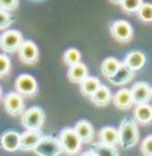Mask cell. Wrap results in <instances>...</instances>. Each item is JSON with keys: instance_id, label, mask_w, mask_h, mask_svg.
Masks as SVG:
<instances>
[{"instance_id": "d6986e66", "label": "cell", "mask_w": 152, "mask_h": 156, "mask_svg": "<svg viewBox=\"0 0 152 156\" xmlns=\"http://www.w3.org/2000/svg\"><path fill=\"white\" fill-rule=\"evenodd\" d=\"M112 92L111 89H109L106 85H100V87L94 92L92 97H90V100H92V102L96 106H106L109 102L112 101Z\"/></svg>"}, {"instance_id": "7c38bea8", "label": "cell", "mask_w": 152, "mask_h": 156, "mask_svg": "<svg viewBox=\"0 0 152 156\" xmlns=\"http://www.w3.org/2000/svg\"><path fill=\"white\" fill-rule=\"evenodd\" d=\"M0 147L7 152L19 151L20 147V133L16 131H5L0 135Z\"/></svg>"}, {"instance_id": "f1b7e54d", "label": "cell", "mask_w": 152, "mask_h": 156, "mask_svg": "<svg viewBox=\"0 0 152 156\" xmlns=\"http://www.w3.org/2000/svg\"><path fill=\"white\" fill-rule=\"evenodd\" d=\"M14 22V18L9 14L8 11H4V9H0V30H4L7 28L9 24Z\"/></svg>"}, {"instance_id": "ffe728a7", "label": "cell", "mask_w": 152, "mask_h": 156, "mask_svg": "<svg viewBox=\"0 0 152 156\" xmlns=\"http://www.w3.org/2000/svg\"><path fill=\"white\" fill-rule=\"evenodd\" d=\"M98 139L100 143L106 145H112V147H116L118 144V133L117 129L115 126H102L98 132Z\"/></svg>"}, {"instance_id": "1f68e13d", "label": "cell", "mask_w": 152, "mask_h": 156, "mask_svg": "<svg viewBox=\"0 0 152 156\" xmlns=\"http://www.w3.org/2000/svg\"><path fill=\"white\" fill-rule=\"evenodd\" d=\"M112 3H115V4H120L121 3V0H111Z\"/></svg>"}, {"instance_id": "52a82bcc", "label": "cell", "mask_w": 152, "mask_h": 156, "mask_svg": "<svg viewBox=\"0 0 152 156\" xmlns=\"http://www.w3.org/2000/svg\"><path fill=\"white\" fill-rule=\"evenodd\" d=\"M111 34L117 42L128 43L133 38V28L127 20H113L111 23Z\"/></svg>"}, {"instance_id": "ba28073f", "label": "cell", "mask_w": 152, "mask_h": 156, "mask_svg": "<svg viewBox=\"0 0 152 156\" xmlns=\"http://www.w3.org/2000/svg\"><path fill=\"white\" fill-rule=\"evenodd\" d=\"M3 105H4L5 112L11 116L23 115L24 112V100L16 92H9L5 94L3 98Z\"/></svg>"}, {"instance_id": "8992f818", "label": "cell", "mask_w": 152, "mask_h": 156, "mask_svg": "<svg viewBox=\"0 0 152 156\" xmlns=\"http://www.w3.org/2000/svg\"><path fill=\"white\" fill-rule=\"evenodd\" d=\"M15 92L22 97H32L38 92V82L31 74H20L15 80Z\"/></svg>"}, {"instance_id": "7402d4cb", "label": "cell", "mask_w": 152, "mask_h": 156, "mask_svg": "<svg viewBox=\"0 0 152 156\" xmlns=\"http://www.w3.org/2000/svg\"><path fill=\"white\" fill-rule=\"evenodd\" d=\"M120 61L117 59V58H115V57H108V58H105L104 61H102V63H101V73H102V76H104L105 78H111L113 74L117 71V69L120 67Z\"/></svg>"}, {"instance_id": "8fae6325", "label": "cell", "mask_w": 152, "mask_h": 156, "mask_svg": "<svg viewBox=\"0 0 152 156\" xmlns=\"http://www.w3.org/2000/svg\"><path fill=\"white\" fill-rule=\"evenodd\" d=\"M122 63H124L129 70L136 73V71L141 70L145 66V63H147V57H145V54L143 51L133 50V51H129V53L125 55Z\"/></svg>"}, {"instance_id": "603a6c76", "label": "cell", "mask_w": 152, "mask_h": 156, "mask_svg": "<svg viewBox=\"0 0 152 156\" xmlns=\"http://www.w3.org/2000/svg\"><path fill=\"white\" fill-rule=\"evenodd\" d=\"M90 149L94 152L96 156H120V152H118V149L116 147L102 144V143H100V141L92 143Z\"/></svg>"}, {"instance_id": "cb8c5ba5", "label": "cell", "mask_w": 152, "mask_h": 156, "mask_svg": "<svg viewBox=\"0 0 152 156\" xmlns=\"http://www.w3.org/2000/svg\"><path fill=\"white\" fill-rule=\"evenodd\" d=\"M63 62L66 66H73V65H77L81 62V53L80 50L74 47H70L67 48L66 51L63 53Z\"/></svg>"}, {"instance_id": "9a60e30c", "label": "cell", "mask_w": 152, "mask_h": 156, "mask_svg": "<svg viewBox=\"0 0 152 156\" xmlns=\"http://www.w3.org/2000/svg\"><path fill=\"white\" fill-rule=\"evenodd\" d=\"M112 101L115 104L116 108L121 109V110H128L135 105L133 100H132L131 90L127 89V87H122V89L117 90V92L115 93V96L112 97Z\"/></svg>"}, {"instance_id": "277c9868", "label": "cell", "mask_w": 152, "mask_h": 156, "mask_svg": "<svg viewBox=\"0 0 152 156\" xmlns=\"http://www.w3.org/2000/svg\"><path fill=\"white\" fill-rule=\"evenodd\" d=\"M34 152L38 156H59L62 154V148L58 137L51 135H43L37 147L34 148Z\"/></svg>"}, {"instance_id": "f546056e", "label": "cell", "mask_w": 152, "mask_h": 156, "mask_svg": "<svg viewBox=\"0 0 152 156\" xmlns=\"http://www.w3.org/2000/svg\"><path fill=\"white\" fill-rule=\"evenodd\" d=\"M19 0H0V9H4V11H14L18 8Z\"/></svg>"}, {"instance_id": "e0dca14e", "label": "cell", "mask_w": 152, "mask_h": 156, "mask_svg": "<svg viewBox=\"0 0 152 156\" xmlns=\"http://www.w3.org/2000/svg\"><path fill=\"white\" fill-rule=\"evenodd\" d=\"M133 120L136 124L147 125L152 121V106L150 104H140L136 105L133 109Z\"/></svg>"}, {"instance_id": "d6a6232c", "label": "cell", "mask_w": 152, "mask_h": 156, "mask_svg": "<svg viewBox=\"0 0 152 156\" xmlns=\"http://www.w3.org/2000/svg\"><path fill=\"white\" fill-rule=\"evenodd\" d=\"M2 94H3V89H2V85H0V98H2Z\"/></svg>"}, {"instance_id": "e575fe53", "label": "cell", "mask_w": 152, "mask_h": 156, "mask_svg": "<svg viewBox=\"0 0 152 156\" xmlns=\"http://www.w3.org/2000/svg\"><path fill=\"white\" fill-rule=\"evenodd\" d=\"M151 90H152V86H151Z\"/></svg>"}, {"instance_id": "30bf717a", "label": "cell", "mask_w": 152, "mask_h": 156, "mask_svg": "<svg viewBox=\"0 0 152 156\" xmlns=\"http://www.w3.org/2000/svg\"><path fill=\"white\" fill-rule=\"evenodd\" d=\"M129 90H131L132 100H133L135 105L148 104V101L152 98L151 85L148 82H144V81H140V82L133 83V86H132Z\"/></svg>"}, {"instance_id": "5b68a950", "label": "cell", "mask_w": 152, "mask_h": 156, "mask_svg": "<svg viewBox=\"0 0 152 156\" xmlns=\"http://www.w3.org/2000/svg\"><path fill=\"white\" fill-rule=\"evenodd\" d=\"M22 42H23V37L18 30H7L0 35V48L5 54L18 53Z\"/></svg>"}, {"instance_id": "44dd1931", "label": "cell", "mask_w": 152, "mask_h": 156, "mask_svg": "<svg viewBox=\"0 0 152 156\" xmlns=\"http://www.w3.org/2000/svg\"><path fill=\"white\" fill-rule=\"evenodd\" d=\"M100 85H101V82H100V80L97 77H90L88 76L85 78V80L82 81V82L80 83V90H81V94L85 97H92L93 94H94V92L97 89L100 87Z\"/></svg>"}, {"instance_id": "9c48e42d", "label": "cell", "mask_w": 152, "mask_h": 156, "mask_svg": "<svg viewBox=\"0 0 152 156\" xmlns=\"http://www.w3.org/2000/svg\"><path fill=\"white\" fill-rule=\"evenodd\" d=\"M20 62L24 65H35L39 59V48L32 41H23L18 50Z\"/></svg>"}, {"instance_id": "3957f363", "label": "cell", "mask_w": 152, "mask_h": 156, "mask_svg": "<svg viewBox=\"0 0 152 156\" xmlns=\"http://www.w3.org/2000/svg\"><path fill=\"white\" fill-rule=\"evenodd\" d=\"M26 131H41L44 124V112L41 106H31L30 109L24 110L20 120Z\"/></svg>"}, {"instance_id": "ac0fdd59", "label": "cell", "mask_w": 152, "mask_h": 156, "mask_svg": "<svg viewBox=\"0 0 152 156\" xmlns=\"http://www.w3.org/2000/svg\"><path fill=\"white\" fill-rule=\"evenodd\" d=\"M88 76H89L88 66L82 62L73 65V66H70L69 70H67V78H69L70 82H73V83H81Z\"/></svg>"}, {"instance_id": "6da1fadb", "label": "cell", "mask_w": 152, "mask_h": 156, "mask_svg": "<svg viewBox=\"0 0 152 156\" xmlns=\"http://www.w3.org/2000/svg\"><path fill=\"white\" fill-rule=\"evenodd\" d=\"M118 133V145L122 149H131L139 141V128L133 119L124 117L117 129Z\"/></svg>"}, {"instance_id": "4fadbf2b", "label": "cell", "mask_w": 152, "mask_h": 156, "mask_svg": "<svg viewBox=\"0 0 152 156\" xmlns=\"http://www.w3.org/2000/svg\"><path fill=\"white\" fill-rule=\"evenodd\" d=\"M74 132L80 137L82 144H92L93 139H94V128L90 124L88 120H80L77 124L74 125Z\"/></svg>"}, {"instance_id": "4316f807", "label": "cell", "mask_w": 152, "mask_h": 156, "mask_svg": "<svg viewBox=\"0 0 152 156\" xmlns=\"http://www.w3.org/2000/svg\"><path fill=\"white\" fill-rule=\"evenodd\" d=\"M11 58L7 54H0V78L7 77L11 71Z\"/></svg>"}, {"instance_id": "83f0119b", "label": "cell", "mask_w": 152, "mask_h": 156, "mask_svg": "<svg viewBox=\"0 0 152 156\" xmlns=\"http://www.w3.org/2000/svg\"><path fill=\"white\" fill-rule=\"evenodd\" d=\"M140 151L144 156H152V135H148L141 141Z\"/></svg>"}, {"instance_id": "836d02e7", "label": "cell", "mask_w": 152, "mask_h": 156, "mask_svg": "<svg viewBox=\"0 0 152 156\" xmlns=\"http://www.w3.org/2000/svg\"><path fill=\"white\" fill-rule=\"evenodd\" d=\"M31 2H42V0H31Z\"/></svg>"}, {"instance_id": "484cf974", "label": "cell", "mask_w": 152, "mask_h": 156, "mask_svg": "<svg viewBox=\"0 0 152 156\" xmlns=\"http://www.w3.org/2000/svg\"><path fill=\"white\" fill-rule=\"evenodd\" d=\"M143 3H144L143 0H121L120 5L125 12L133 14V12H137V9L140 8V5L143 4Z\"/></svg>"}, {"instance_id": "5bb4252c", "label": "cell", "mask_w": 152, "mask_h": 156, "mask_svg": "<svg viewBox=\"0 0 152 156\" xmlns=\"http://www.w3.org/2000/svg\"><path fill=\"white\" fill-rule=\"evenodd\" d=\"M41 131H26L24 133H20V147L19 151H34V148L37 147V144L39 143L42 137Z\"/></svg>"}, {"instance_id": "4dcf8cb0", "label": "cell", "mask_w": 152, "mask_h": 156, "mask_svg": "<svg viewBox=\"0 0 152 156\" xmlns=\"http://www.w3.org/2000/svg\"><path fill=\"white\" fill-rule=\"evenodd\" d=\"M80 156H96V154L92 151V149H88V151H85V152H82Z\"/></svg>"}, {"instance_id": "7a4b0ae2", "label": "cell", "mask_w": 152, "mask_h": 156, "mask_svg": "<svg viewBox=\"0 0 152 156\" xmlns=\"http://www.w3.org/2000/svg\"><path fill=\"white\" fill-rule=\"evenodd\" d=\"M58 140H59L62 152L66 154L67 156L77 155L81 151V147H82V143H81L80 137L74 132V129L70 128V126H66L59 132Z\"/></svg>"}, {"instance_id": "d4e9b609", "label": "cell", "mask_w": 152, "mask_h": 156, "mask_svg": "<svg viewBox=\"0 0 152 156\" xmlns=\"http://www.w3.org/2000/svg\"><path fill=\"white\" fill-rule=\"evenodd\" d=\"M137 18L144 23L152 22V4L151 3H143L137 9Z\"/></svg>"}, {"instance_id": "2e32d148", "label": "cell", "mask_w": 152, "mask_h": 156, "mask_svg": "<svg viewBox=\"0 0 152 156\" xmlns=\"http://www.w3.org/2000/svg\"><path fill=\"white\" fill-rule=\"evenodd\" d=\"M135 77V73L132 70H129L127 66H125L124 63H120V67L117 69L113 76L109 78V82L112 83V85H116V86H121V85H125V83L131 82L132 80H133Z\"/></svg>"}]
</instances>
